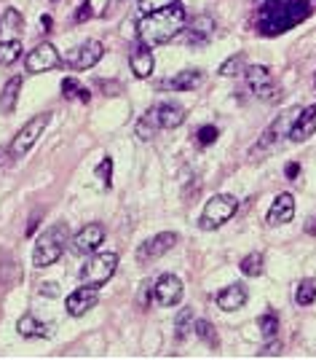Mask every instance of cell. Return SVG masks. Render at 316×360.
<instances>
[{"label": "cell", "mask_w": 316, "mask_h": 360, "mask_svg": "<svg viewBox=\"0 0 316 360\" xmlns=\"http://www.w3.org/2000/svg\"><path fill=\"white\" fill-rule=\"evenodd\" d=\"M169 3H175V0H139V11L142 14H150V11H158V8L169 6Z\"/></svg>", "instance_id": "cell-36"}, {"label": "cell", "mask_w": 316, "mask_h": 360, "mask_svg": "<svg viewBox=\"0 0 316 360\" xmlns=\"http://www.w3.org/2000/svg\"><path fill=\"white\" fill-rule=\"evenodd\" d=\"M0 33H3V30H0Z\"/></svg>", "instance_id": "cell-44"}, {"label": "cell", "mask_w": 316, "mask_h": 360, "mask_svg": "<svg viewBox=\"0 0 316 360\" xmlns=\"http://www.w3.org/2000/svg\"><path fill=\"white\" fill-rule=\"evenodd\" d=\"M62 95H64V97H78L80 102H89V97H91V95H89V89H83L76 79L62 81Z\"/></svg>", "instance_id": "cell-32"}, {"label": "cell", "mask_w": 316, "mask_h": 360, "mask_svg": "<svg viewBox=\"0 0 316 360\" xmlns=\"http://www.w3.org/2000/svg\"><path fill=\"white\" fill-rule=\"evenodd\" d=\"M311 135H316V102L311 108L300 111V116H297L295 124H292V129H290V140L306 142Z\"/></svg>", "instance_id": "cell-21"}, {"label": "cell", "mask_w": 316, "mask_h": 360, "mask_svg": "<svg viewBox=\"0 0 316 360\" xmlns=\"http://www.w3.org/2000/svg\"><path fill=\"white\" fill-rule=\"evenodd\" d=\"M97 178L102 180L105 188H110V178H113V159H110V156L102 159V164L97 167Z\"/></svg>", "instance_id": "cell-35"}, {"label": "cell", "mask_w": 316, "mask_h": 360, "mask_svg": "<svg viewBox=\"0 0 316 360\" xmlns=\"http://www.w3.org/2000/svg\"><path fill=\"white\" fill-rule=\"evenodd\" d=\"M193 331H196V336L201 341H207L209 347H218V331L212 328V322L207 320H196L193 322Z\"/></svg>", "instance_id": "cell-33"}, {"label": "cell", "mask_w": 316, "mask_h": 360, "mask_svg": "<svg viewBox=\"0 0 316 360\" xmlns=\"http://www.w3.org/2000/svg\"><path fill=\"white\" fill-rule=\"evenodd\" d=\"M116 269H119V256L113 250H107V253H91V259L86 261V266L80 269V282L99 288V285H105V282L116 275Z\"/></svg>", "instance_id": "cell-8"}, {"label": "cell", "mask_w": 316, "mask_h": 360, "mask_svg": "<svg viewBox=\"0 0 316 360\" xmlns=\"http://www.w3.org/2000/svg\"><path fill=\"white\" fill-rule=\"evenodd\" d=\"M102 242H105V226L102 223H89V226H83L78 234L73 237L70 250L76 256H91V253H97Z\"/></svg>", "instance_id": "cell-11"}, {"label": "cell", "mask_w": 316, "mask_h": 360, "mask_svg": "<svg viewBox=\"0 0 316 360\" xmlns=\"http://www.w3.org/2000/svg\"><path fill=\"white\" fill-rule=\"evenodd\" d=\"M247 299H249V293H247V285H241V282L222 288L218 296H215V301H218V306L222 312H236V309H241L247 304Z\"/></svg>", "instance_id": "cell-19"}, {"label": "cell", "mask_w": 316, "mask_h": 360, "mask_svg": "<svg viewBox=\"0 0 316 360\" xmlns=\"http://www.w3.org/2000/svg\"><path fill=\"white\" fill-rule=\"evenodd\" d=\"M306 231H308V234H316V218L308 220V226H306Z\"/></svg>", "instance_id": "cell-39"}, {"label": "cell", "mask_w": 316, "mask_h": 360, "mask_svg": "<svg viewBox=\"0 0 316 360\" xmlns=\"http://www.w3.org/2000/svg\"><path fill=\"white\" fill-rule=\"evenodd\" d=\"M212 35H215V19L209 14H198L185 30V43L198 49V46H207L212 40Z\"/></svg>", "instance_id": "cell-16"}, {"label": "cell", "mask_w": 316, "mask_h": 360, "mask_svg": "<svg viewBox=\"0 0 316 360\" xmlns=\"http://www.w3.org/2000/svg\"><path fill=\"white\" fill-rule=\"evenodd\" d=\"M193 322H196V320H193V309H179L177 322H175V331H177L175 336L182 341L185 336H188V334H191V331H193Z\"/></svg>", "instance_id": "cell-30"}, {"label": "cell", "mask_w": 316, "mask_h": 360, "mask_svg": "<svg viewBox=\"0 0 316 360\" xmlns=\"http://www.w3.org/2000/svg\"><path fill=\"white\" fill-rule=\"evenodd\" d=\"M218 126H212V124H207V126H201V129H198L196 132V142L198 145H204V148H207V145H212V142L218 140Z\"/></svg>", "instance_id": "cell-34"}, {"label": "cell", "mask_w": 316, "mask_h": 360, "mask_svg": "<svg viewBox=\"0 0 316 360\" xmlns=\"http://www.w3.org/2000/svg\"><path fill=\"white\" fill-rule=\"evenodd\" d=\"M107 6H110V0H83L80 3V8L76 11V22H89L94 19V17H102L105 11H107Z\"/></svg>", "instance_id": "cell-24"}, {"label": "cell", "mask_w": 316, "mask_h": 360, "mask_svg": "<svg viewBox=\"0 0 316 360\" xmlns=\"http://www.w3.org/2000/svg\"><path fill=\"white\" fill-rule=\"evenodd\" d=\"M67 240H70V229H67V223H54V226H49V229L38 237V242H35V250H33V266L46 269V266L57 263V261L62 259V253H64Z\"/></svg>", "instance_id": "cell-4"}, {"label": "cell", "mask_w": 316, "mask_h": 360, "mask_svg": "<svg viewBox=\"0 0 316 360\" xmlns=\"http://www.w3.org/2000/svg\"><path fill=\"white\" fill-rule=\"evenodd\" d=\"M236 210H238L236 197H231V194H215L212 199L204 204V213H201V218H198V226H201L204 231H215L222 223H228V220L234 218Z\"/></svg>", "instance_id": "cell-5"}, {"label": "cell", "mask_w": 316, "mask_h": 360, "mask_svg": "<svg viewBox=\"0 0 316 360\" xmlns=\"http://www.w3.org/2000/svg\"><path fill=\"white\" fill-rule=\"evenodd\" d=\"M129 65H132V73H134L137 79H150V76H153V65H156L150 46L139 40L137 46L129 51Z\"/></svg>", "instance_id": "cell-18"}, {"label": "cell", "mask_w": 316, "mask_h": 360, "mask_svg": "<svg viewBox=\"0 0 316 360\" xmlns=\"http://www.w3.org/2000/svg\"><path fill=\"white\" fill-rule=\"evenodd\" d=\"M40 24H43V27L49 30V27H51V17H43V19H40Z\"/></svg>", "instance_id": "cell-42"}, {"label": "cell", "mask_w": 316, "mask_h": 360, "mask_svg": "<svg viewBox=\"0 0 316 360\" xmlns=\"http://www.w3.org/2000/svg\"><path fill=\"white\" fill-rule=\"evenodd\" d=\"M17 331H19L24 339H46L51 336V325L49 322H40L35 315H21L19 322H17Z\"/></svg>", "instance_id": "cell-22"}, {"label": "cell", "mask_w": 316, "mask_h": 360, "mask_svg": "<svg viewBox=\"0 0 316 360\" xmlns=\"http://www.w3.org/2000/svg\"><path fill=\"white\" fill-rule=\"evenodd\" d=\"M308 17H311V6L306 0H268L257 11V33L281 35Z\"/></svg>", "instance_id": "cell-2"}, {"label": "cell", "mask_w": 316, "mask_h": 360, "mask_svg": "<svg viewBox=\"0 0 316 360\" xmlns=\"http://www.w3.org/2000/svg\"><path fill=\"white\" fill-rule=\"evenodd\" d=\"M247 70V57L244 54H234L228 60L220 65V76L222 79H234V76H241Z\"/></svg>", "instance_id": "cell-26"}, {"label": "cell", "mask_w": 316, "mask_h": 360, "mask_svg": "<svg viewBox=\"0 0 316 360\" xmlns=\"http://www.w3.org/2000/svg\"><path fill=\"white\" fill-rule=\"evenodd\" d=\"M102 54H105V46L99 40H86V43H80L78 49L70 51L67 65L76 67V70H89V67H94L102 60Z\"/></svg>", "instance_id": "cell-13"}, {"label": "cell", "mask_w": 316, "mask_h": 360, "mask_svg": "<svg viewBox=\"0 0 316 360\" xmlns=\"http://www.w3.org/2000/svg\"><path fill=\"white\" fill-rule=\"evenodd\" d=\"M244 79H247V86H249V92L255 95L257 100H263V102L281 100V89H279V83L274 81V73H271L268 67L252 65V67L244 70Z\"/></svg>", "instance_id": "cell-9"}, {"label": "cell", "mask_w": 316, "mask_h": 360, "mask_svg": "<svg viewBox=\"0 0 316 360\" xmlns=\"http://www.w3.org/2000/svg\"><path fill=\"white\" fill-rule=\"evenodd\" d=\"M314 86H316V81H314Z\"/></svg>", "instance_id": "cell-43"}, {"label": "cell", "mask_w": 316, "mask_h": 360, "mask_svg": "<svg viewBox=\"0 0 316 360\" xmlns=\"http://www.w3.org/2000/svg\"><path fill=\"white\" fill-rule=\"evenodd\" d=\"M297 172H300V167H297V164H287V178L290 180L297 178Z\"/></svg>", "instance_id": "cell-38"}, {"label": "cell", "mask_w": 316, "mask_h": 360, "mask_svg": "<svg viewBox=\"0 0 316 360\" xmlns=\"http://www.w3.org/2000/svg\"><path fill=\"white\" fill-rule=\"evenodd\" d=\"M297 306H311L316 301V280H303L295 291Z\"/></svg>", "instance_id": "cell-28"}, {"label": "cell", "mask_w": 316, "mask_h": 360, "mask_svg": "<svg viewBox=\"0 0 316 360\" xmlns=\"http://www.w3.org/2000/svg\"><path fill=\"white\" fill-rule=\"evenodd\" d=\"M99 301V293L94 285H80L76 288L67 299H64V306H67V312L73 315V318H80V315H86L89 309H94Z\"/></svg>", "instance_id": "cell-14"}, {"label": "cell", "mask_w": 316, "mask_h": 360, "mask_svg": "<svg viewBox=\"0 0 316 360\" xmlns=\"http://www.w3.org/2000/svg\"><path fill=\"white\" fill-rule=\"evenodd\" d=\"M182 121H185V111H182L179 105H175V102L153 105V108L137 121V138L150 140L158 129H177Z\"/></svg>", "instance_id": "cell-3"}, {"label": "cell", "mask_w": 316, "mask_h": 360, "mask_svg": "<svg viewBox=\"0 0 316 360\" xmlns=\"http://www.w3.org/2000/svg\"><path fill=\"white\" fill-rule=\"evenodd\" d=\"M297 116H300V108H290L284 116H279V119L263 132V138L257 140V145H252L249 156H263V154L274 151L284 138H290V129H292V124H295Z\"/></svg>", "instance_id": "cell-7"}, {"label": "cell", "mask_w": 316, "mask_h": 360, "mask_svg": "<svg viewBox=\"0 0 316 360\" xmlns=\"http://www.w3.org/2000/svg\"><path fill=\"white\" fill-rule=\"evenodd\" d=\"M153 293H156V301L161 306H175L182 301V282L175 275H161Z\"/></svg>", "instance_id": "cell-17"}, {"label": "cell", "mask_w": 316, "mask_h": 360, "mask_svg": "<svg viewBox=\"0 0 316 360\" xmlns=\"http://www.w3.org/2000/svg\"><path fill=\"white\" fill-rule=\"evenodd\" d=\"M6 156H8V148H3V145H0V164L6 161Z\"/></svg>", "instance_id": "cell-41"}, {"label": "cell", "mask_w": 316, "mask_h": 360, "mask_svg": "<svg viewBox=\"0 0 316 360\" xmlns=\"http://www.w3.org/2000/svg\"><path fill=\"white\" fill-rule=\"evenodd\" d=\"M177 240L179 237L175 231H161L156 237L145 240L137 250V263H150V261H158L161 256H166V253L177 245Z\"/></svg>", "instance_id": "cell-10"}, {"label": "cell", "mask_w": 316, "mask_h": 360, "mask_svg": "<svg viewBox=\"0 0 316 360\" xmlns=\"http://www.w3.org/2000/svg\"><path fill=\"white\" fill-rule=\"evenodd\" d=\"M27 73H46V70H54V67H60L62 65V57L60 51L51 46V43H38L30 54H27Z\"/></svg>", "instance_id": "cell-12"}, {"label": "cell", "mask_w": 316, "mask_h": 360, "mask_svg": "<svg viewBox=\"0 0 316 360\" xmlns=\"http://www.w3.org/2000/svg\"><path fill=\"white\" fill-rule=\"evenodd\" d=\"M263 263H265V259H263V253H249L247 259H241V275L244 277H260L263 275Z\"/></svg>", "instance_id": "cell-27"}, {"label": "cell", "mask_w": 316, "mask_h": 360, "mask_svg": "<svg viewBox=\"0 0 316 360\" xmlns=\"http://www.w3.org/2000/svg\"><path fill=\"white\" fill-rule=\"evenodd\" d=\"M24 27V19L17 8H6L3 17H0V30H8V33H19Z\"/></svg>", "instance_id": "cell-29"}, {"label": "cell", "mask_w": 316, "mask_h": 360, "mask_svg": "<svg viewBox=\"0 0 316 360\" xmlns=\"http://www.w3.org/2000/svg\"><path fill=\"white\" fill-rule=\"evenodd\" d=\"M185 6L175 0L158 11H150V14H142V19L137 24L139 40L148 43L150 49L153 46H164L169 40H175L185 30Z\"/></svg>", "instance_id": "cell-1"}, {"label": "cell", "mask_w": 316, "mask_h": 360, "mask_svg": "<svg viewBox=\"0 0 316 360\" xmlns=\"http://www.w3.org/2000/svg\"><path fill=\"white\" fill-rule=\"evenodd\" d=\"M204 83V73L201 70H179L169 79L158 81V92H193Z\"/></svg>", "instance_id": "cell-15"}, {"label": "cell", "mask_w": 316, "mask_h": 360, "mask_svg": "<svg viewBox=\"0 0 316 360\" xmlns=\"http://www.w3.org/2000/svg\"><path fill=\"white\" fill-rule=\"evenodd\" d=\"M40 293H49V296H60V291H57V285H54V282H46V285H40Z\"/></svg>", "instance_id": "cell-37"}, {"label": "cell", "mask_w": 316, "mask_h": 360, "mask_svg": "<svg viewBox=\"0 0 316 360\" xmlns=\"http://www.w3.org/2000/svg\"><path fill=\"white\" fill-rule=\"evenodd\" d=\"M19 95H21V76H14V79L6 81V86H3V92H0V113L11 116V113L17 111Z\"/></svg>", "instance_id": "cell-23"}, {"label": "cell", "mask_w": 316, "mask_h": 360, "mask_svg": "<svg viewBox=\"0 0 316 360\" xmlns=\"http://www.w3.org/2000/svg\"><path fill=\"white\" fill-rule=\"evenodd\" d=\"M295 218V197L292 194H279L271 210H268V226H284Z\"/></svg>", "instance_id": "cell-20"}, {"label": "cell", "mask_w": 316, "mask_h": 360, "mask_svg": "<svg viewBox=\"0 0 316 360\" xmlns=\"http://www.w3.org/2000/svg\"><path fill=\"white\" fill-rule=\"evenodd\" d=\"M21 57V40H0V67H8Z\"/></svg>", "instance_id": "cell-25"}, {"label": "cell", "mask_w": 316, "mask_h": 360, "mask_svg": "<svg viewBox=\"0 0 316 360\" xmlns=\"http://www.w3.org/2000/svg\"><path fill=\"white\" fill-rule=\"evenodd\" d=\"M276 350H281V347H279V344H271V347H268L263 355H276Z\"/></svg>", "instance_id": "cell-40"}, {"label": "cell", "mask_w": 316, "mask_h": 360, "mask_svg": "<svg viewBox=\"0 0 316 360\" xmlns=\"http://www.w3.org/2000/svg\"><path fill=\"white\" fill-rule=\"evenodd\" d=\"M257 328H260L263 339H274V336L279 334V318L274 315V312H265V315H260Z\"/></svg>", "instance_id": "cell-31"}, {"label": "cell", "mask_w": 316, "mask_h": 360, "mask_svg": "<svg viewBox=\"0 0 316 360\" xmlns=\"http://www.w3.org/2000/svg\"><path fill=\"white\" fill-rule=\"evenodd\" d=\"M51 116H54V113L46 111V113H38V116H33V119L27 121L19 132L14 135L11 145H8V156H11V159H24V154L38 142V138H43V129L49 126Z\"/></svg>", "instance_id": "cell-6"}]
</instances>
